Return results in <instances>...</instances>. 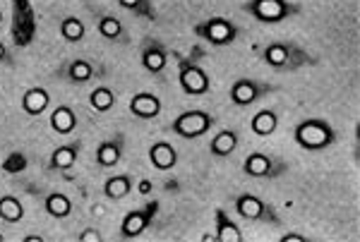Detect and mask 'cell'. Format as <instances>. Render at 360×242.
I'll return each mask as SVG.
<instances>
[{"label":"cell","instance_id":"obj_1","mask_svg":"<svg viewBox=\"0 0 360 242\" xmlns=\"http://www.w3.org/2000/svg\"><path fill=\"white\" fill-rule=\"evenodd\" d=\"M252 53L274 72H298L319 65V58L295 41H266L264 46H252Z\"/></svg>","mask_w":360,"mask_h":242},{"label":"cell","instance_id":"obj_2","mask_svg":"<svg viewBox=\"0 0 360 242\" xmlns=\"http://www.w3.org/2000/svg\"><path fill=\"white\" fill-rule=\"evenodd\" d=\"M171 55L178 62V82L183 94L188 96H207L212 91V79H209L207 70L202 67L200 58H205V51L193 48L190 55H180L178 51H171Z\"/></svg>","mask_w":360,"mask_h":242},{"label":"cell","instance_id":"obj_3","mask_svg":"<svg viewBox=\"0 0 360 242\" xmlns=\"http://www.w3.org/2000/svg\"><path fill=\"white\" fill-rule=\"evenodd\" d=\"M293 140L303 152L317 154L329 149L336 142V130L324 118H307L295 125Z\"/></svg>","mask_w":360,"mask_h":242},{"label":"cell","instance_id":"obj_4","mask_svg":"<svg viewBox=\"0 0 360 242\" xmlns=\"http://www.w3.org/2000/svg\"><path fill=\"white\" fill-rule=\"evenodd\" d=\"M240 10L262 25H281L303 13V5L293 0H248L240 5Z\"/></svg>","mask_w":360,"mask_h":242},{"label":"cell","instance_id":"obj_5","mask_svg":"<svg viewBox=\"0 0 360 242\" xmlns=\"http://www.w3.org/2000/svg\"><path fill=\"white\" fill-rule=\"evenodd\" d=\"M233 209L240 218L250 223H264V226H281V216L266 199L257 197V194L240 192L233 197Z\"/></svg>","mask_w":360,"mask_h":242},{"label":"cell","instance_id":"obj_6","mask_svg":"<svg viewBox=\"0 0 360 242\" xmlns=\"http://www.w3.org/2000/svg\"><path fill=\"white\" fill-rule=\"evenodd\" d=\"M217 125V118H214L209 111H202V108H193V111H183L168 125V130L173 132L180 140H200L205 137L209 130Z\"/></svg>","mask_w":360,"mask_h":242},{"label":"cell","instance_id":"obj_7","mask_svg":"<svg viewBox=\"0 0 360 242\" xmlns=\"http://www.w3.org/2000/svg\"><path fill=\"white\" fill-rule=\"evenodd\" d=\"M193 34L200 41H207L212 46H231L240 36V27L236 22L226 20V17H209L205 22H197L193 27Z\"/></svg>","mask_w":360,"mask_h":242},{"label":"cell","instance_id":"obj_8","mask_svg":"<svg viewBox=\"0 0 360 242\" xmlns=\"http://www.w3.org/2000/svg\"><path fill=\"white\" fill-rule=\"evenodd\" d=\"M106 72V65L91 58H70L56 70L58 79H65L70 84H89L94 79H103Z\"/></svg>","mask_w":360,"mask_h":242},{"label":"cell","instance_id":"obj_9","mask_svg":"<svg viewBox=\"0 0 360 242\" xmlns=\"http://www.w3.org/2000/svg\"><path fill=\"white\" fill-rule=\"evenodd\" d=\"M278 86L262 82V79H252V77H238L233 84H231V103L236 108H250L255 106L257 101L266 99L269 94H276Z\"/></svg>","mask_w":360,"mask_h":242},{"label":"cell","instance_id":"obj_10","mask_svg":"<svg viewBox=\"0 0 360 242\" xmlns=\"http://www.w3.org/2000/svg\"><path fill=\"white\" fill-rule=\"evenodd\" d=\"M288 170H291V166L283 159L274 156V154L252 152L243 161V173L248 177H255V180H276V177L286 175Z\"/></svg>","mask_w":360,"mask_h":242},{"label":"cell","instance_id":"obj_11","mask_svg":"<svg viewBox=\"0 0 360 242\" xmlns=\"http://www.w3.org/2000/svg\"><path fill=\"white\" fill-rule=\"evenodd\" d=\"M159 209H161V204L154 199V201H147V204L137 206V209L127 211L123 223H120V238H123V240H135L142 233H147V228L154 223Z\"/></svg>","mask_w":360,"mask_h":242},{"label":"cell","instance_id":"obj_12","mask_svg":"<svg viewBox=\"0 0 360 242\" xmlns=\"http://www.w3.org/2000/svg\"><path fill=\"white\" fill-rule=\"evenodd\" d=\"M168 58H171V48L161 41V39H142L139 41V60H142V67L154 77H161L168 67Z\"/></svg>","mask_w":360,"mask_h":242},{"label":"cell","instance_id":"obj_13","mask_svg":"<svg viewBox=\"0 0 360 242\" xmlns=\"http://www.w3.org/2000/svg\"><path fill=\"white\" fill-rule=\"evenodd\" d=\"M91 15H94L96 34L101 39H106V41H111V43H120V46L130 43V32H127V27L115 15L103 13V10H91Z\"/></svg>","mask_w":360,"mask_h":242},{"label":"cell","instance_id":"obj_14","mask_svg":"<svg viewBox=\"0 0 360 242\" xmlns=\"http://www.w3.org/2000/svg\"><path fill=\"white\" fill-rule=\"evenodd\" d=\"M79 154H82V140H79V137H75V140L60 144V147H56L53 152H51L49 163H46V170H49V173L72 170L75 166H77V161H79Z\"/></svg>","mask_w":360,"mask_h":242},{"label":"cell","instance_id":"obj_15","mask_svg":"<svg viewBox=\"0 0 360 242\" xmlns=\"http://www.w3.org/2000/svg\"><path fill=\"white\" fill-rule=\"evenodd\" d=\"M13 39L17 48H25V46L32 43L34 36V15L32 8H29L27 0H15L13 3Z\"/></svg>","mask_w":360,"mask_h":242},{"label":"cell","instance_id":"obj_16","mask_svg":"<svg viewBox=\"0 0 360 242\" xmlns=\"http://www.w3.org/2000/svg\"><path fill=\"white\" fill-rule=\"evenodd\" d=\"M125 144H127V140H125L123 132H115V135L106 137V140L98 144L96 147V166L98 168L101 170L115 168L125 154Z\"/></svg>","mask_w":360,"mask_h":242},{"label":"cell","instance_id":"obj_17","mask_svg":"<svg viewBox=\"0 0 360 242\" xmlns=\"http://www.w3.org/2000/svg\"><path fill=\"white\" fill-rule=\"evenodd\" d=\"M127 108H130V113L139 120H154L164 111V103H161L159 96L152 94V91H139V94H135L130 99Z\"/></svg>","mask_w":360,"mask_h":242},{"label":"cell","instance_id":"obj_18","mask_svg":"<svg viewBox=\"0 0 360 242\" xmlns=\"http://www.w3.org/2000/svg\"><path fill=\"white\" fill-rule=\"evenodd\" d=\"M214 240L217 242H243L240 226L226 214L221 206L214 209Z\"/></svg>","mask_w":360,"mask_h":242},{"label":"cell","instance_id":"obj_19","mask_svg":"<svg viewBox=\"0 0 360 242\" xmlns=\"http://www.w3.org/2000/svg\"><path fill=\"white\" fill-rule=\"evenodd\" d=\"M149 163H152L154 168L161 170V173L173 170L178 166V152H176V147H173L171 142H166V140L154 142L152 147H149Z\"/></svg>","mask_w":360,"mask_h":242},{"label":"cell","instance_id":"obj_20","mask_svg":"<svg viewBox=\"0 0 360 242\" xmlns=\"http://www.w3.org/2000/svg\"><path fill=\"white\" fill-rule=\"evenodd\" d=\"M49 123H51V130H53L56 135L68 137V135H72V132L77 130L79 118H77V113H75L72 106L63 103V106H56L53 111H51Z\"/></svg>","mask_w":360,"mask_h":242},{"label":"cell","instance_id":"obj_21","mask_svg":"<svg viewBox=\"0 0 360 242\" xmlns=\"http://www.w3.org/2000/svg\"><path fill=\"white\" fill-rule=\"evenodd\" d=\"M238 147H240V137H238V132L226 128V130H219L217 135L212 137V142H209V154L217 156V159H226V156H231Z\"/></svg>","mask_w":360,"mask_h":242},{"label":"cell","instance_id":"obj_22","mask_svg":"<svg viewBox=\"0 0 360 242\" xmlns=\"http://www.w3.org/2000/svg\"><path fill=\"white\" fill-rule=\"evenodd\" d=\"M49 106H51V94L44 86H32V89H27L25 94H22V111L27 115H32V118L46 113Z\"/></svg>","mask_w":360,"mask_h":242},{"label":"cell","instance_id":"obj_23","mask_svg":"<svg viewBox=\"0 0 360 242\" xmlns=\"http://www.w3.org/2000/svg\"><path fill=\"white\" fill-rule=\"evenodd\" d=\"M132 187H135V177L130 173H120V175H111L103 182V194L111 201H120L132 192Z\"/></svg>","mask_w":360,"mask_h":242},{"label":"cell","instance_id":"obj_24","mask_svg":"<svg viewBox=\"0 0 360 242\" xmlns=\"http://www.w3.org/2000/svg\"><path fill=\"white\" fill-rule=\"evenodd\" d=\"M250 130L257 137H271L278 130V111H274V108L257 111L252 115V120H250Z\"/></svg>","mask_w":360,"mask_h":242},{"label":"cell","instance_id":"obj_25","mask_svg":"<svg viewBox=\"0 0 360 242\" xmlns=\"http://www.w3.org/2000/svg\"><path fill=\"white\" fill-rule=\"evenodd\" d=\"M44 211L51 218L63 221V218H68L70 214H72V199L63 192H49L44 197Z\"/></svg>","mask_w":360,"mask_h":242},{"label":"cell","instance_id":"obj_26","mask_svg":"<svg viewBox=\"0 0 360 242\" xmlns=\"http://www.w3.org/2000/svg\"><path fill=\"white\" fill-rule=\"evenodd\" d=\"M58 32H60V39L68 43H82L84 36H86V25L79 17L75 15H68L60 20V25H58Z\"/></svg>","mask_w":360,"mask_h":242},{"label":"cell","instance_id":"obj_27","mask_svg":"<svg viewBox=\"0 0 360 242\" xmlns=\"http://www.w3.org/2000/svg\"><path fill=\"white\" fill-rule=\"evenodd\" d=\"M115 103H118V96H115V91L106 84L96 86V89L89 94V106H91V111H96V113L113 111Z\"/></svg>","mask_w":360,"mask_h":242},{"label":"cell","instance_id":"obj_28","mask_svg":"<svg viewBox=\"0 0 360 242\" xmlns=\"http://www.w3.org/2000/svg\"><path fill=\"white\" fill-rule=\"evenodd\" d=\"M0 218L5 223H10V226L25 218V204L20 201V197H15V194H3L0 197Z\"/></svg>","mask_w":360,"mask_h":242},{"label":"cell","instance_id":"obj_29","mask_svg":"<svg viewBox=\"0 0 360 242\" xmlns=\"http://www.w3.org/2000/svg\"><path fill=\"white\" fill-rule=\"evenodd\" d=\"M123 10H127L130 15L139 17V20H149L156 22L159 20V10L154 8L152 0H115Z\"/></svg>","mask_w":360,"mask_h":242},{"label":"cell","instance_id":"obj_30","mask_svg":"<svg viewBox=\"0 0 360 242\" xmlns=\"http://www.w3.org/2000/svg\"><path fill=\"white\" fill-rule=\"evenodd\" d=\"M3 168H5V170H10V173L25 170V168H27V159H25V154H10V159L3 163Z\"/></svg>","mask_w":360,"mask_h":242},{"label":"cell","instance_id":"obj_31","mask_svg":"<svg viewBox=\"0 0 360 242\" xmlns=\"http://www.w3.org/2000/svg\"><path fill=\"white\" fill-rule=\"evenodd\" d=\"M79 242H103V235L98 228H84L82 233L77 235Z\"/></svg>","mask_w":360,"mask_h":242},{"label":"cell","instance_id":"obj_32","mask_svg":"<svg viewBox=\"0 0 360 242\" xmlns=\"http://www.w3.org/2000/svg\"><path fill=\"white\" fill-rule=\"evenodd\" d=\"M0 65H5V67H13L15 65L13 53H10V48L3 41H0Z\"/></svg>","mask_w":360,"mask_h":242},{"label":"cell","instance_id":"obj_33","mask_svg":"<svg viewBox=\"0 0 360 242\" xmlns=\"http://www.w3.org/2000/svg\"><path fill=\"white\" fill-rule=\"evenodd\" d=\"M278 242H307L305 235H298V233H286L278 238Z\"/></svg>","mask_w":360,"mask_h":242},{"label":"cell","instance_id":"obj_34","mask_svg":"<svg viewBox=\"0 0 360 242\" xmlns=\"http://www.w3.org/2000/svg\"><path fill=\"white\" fill-rule=\"evenodd\" d=\"M25 242H46L44 235H27Z\"/></svg>","mask_w":360,"mask_h":242},{"label":"cell","instance_id":"obj_35","mask_svg":"<svg viewBox=\"0 0 360 242\" xmlns=\"http://www.w3.org/2000/svg\"><path fill=\"white\" fill-rule=\"evenodd\" d=\"M149 189H152V185H149L147 180H142V182H139V192H144V194H147Z\"/></svg>","mask_w":360,"mask_h":242},{"label":"cell","instance_id":"obj_36","mask_svg":"<svg viewBox=\"0 0 360 242\" xmlns=\"http://www.w3.org/2000/svg\"><path fill=\"white\" fill-rule=\"evenodd\" d=\"M0 25H3V10H0Z\"/></svg>","mask_w":360,"mask_h":242},{"label":"cell","instance_id":"obj_37","mask_svg":"<svg viewBox=\"0 0 360 242\" xmlns=\"http://www.w3.org/2000/svg\"><path fill=\"white\" fill-rule=\"evenodd\" d=\"M0 242H5V235L3 233H0Z\"/></svg>","mask_w":360,"mask_h":242}]
</instances>
